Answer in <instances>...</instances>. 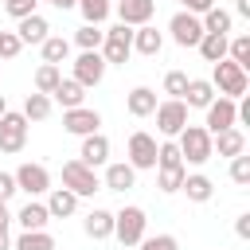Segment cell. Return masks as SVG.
Here are the masks:
<instances>
[{"label": "cell", "mask_w": 250, "mask_h": 250, "mask_svg": "<svg viewBox=\"0 0 250 250\" xmlns=\"http://www.w3.org/2000/svg\"><path fill=\"white\" fill-rule=\"evenodd\" d=\"M207 82H211V86L219 90V98H230V102L246 98V86H250L246 70H242L238 62H230V59L215 62V70H211V78H207Z\"/></svg>", "instance_id": "cell-1"}, {"label": "cell", "mask_w": 250, "mask_h": 250, "mask_svg": "<svg viewBox=\"0 0 250 250\" xmlns=\"http://www.w3.org/2000/svg\"><path fill=\"white\" fill-rule=\"evenodd\" d=\"M176 145H180V156H184V164H207L215 152H211V133L203 129V125H184L180 129V137H176Z\"/></svg>", "instance_id": "cell-2"}, {"label": "cell", "mask_w": 250, "mask_h": 250, "mask_svg": "<svg viewBox=\"0 0 250 250\" xmlns=\"http://www.w3.org/2000/svg\"><path fill=\"white\" fill-rule=\"evenodd\" d=\"M145 227H148V219H145L141 207H121V211H113V238H117L121 246H137V242L145 238Z\"/></svg>", "instance_id": "cell-3"}, {"label": "cell", "mask_w": 250, "mask_h": 250, "mask_svg": "<svg viewBox=\"0 0 250 250\" xmlns=\"http://www.w3.org/2000/svg\"><path fill=\"white\" fill-rule=\"evenodd\" d=\"M98 55L105 59V66H109V62H113V66H125L129 55H133V27H125V23L109 27L105 39H102V51H98Z\"/></svg>", "instance_id": "cell-4"}, {"label": "cell", "mask_w": 250, "mask_h": 250, "mask_svg": "<svg viewBox=\"0 0 250 250\" xmlns=\"http://www.w3.org/2000/svg\"><path fill=\"white\" fill-rule=\"evenodd\" d=\"M62 188H66V191H74V195L82 199V195L102 191V180H98V172H94V168H86L82 160H66V164H62Z\"/></svg>", "instance_id": "cell-5"}, {"label": "cell", "mask_w": 250, "mask_h": 250, "mask_svg": "<svg viewBox=\"0 0 250 250\" xmlns=\"http://www.w3.org/2000/svg\"><path fill=\"white\" fill-rule=\"evenodd\" d=\"M156 129H160V137H168V141H176L180 137V129L188 125V105L180 102V98H168V102H156Z\"/></svg>", "instance_id": "cell-6"}, {"label": "cell", "mask_w": 250, "mask_h": 250, "mask_svg": "<svg viewBox=\"0 0 250 250\" xmlns=\"http://www.w3.org/2000/svg\"><path fill=\"white\" fill-rule=\"evenodd\" d=\"M27 117L23 113H4L0 117V152H8V156H16V152H23V145H27Z\"/></svg>", "instance_id": "cell-7"}, {"label": "cell", "mask_w": 250, "mask_h": 250, "mask_svg": "<svg viewBox=\"0 0 250 250\" xmlns=\"http://www.w3.org/2000/svg\"><path fill=\"white\" fill-rule=\"evenodd\" d=\"M133 172H145V168H156V137L137 129L129 137V160H125Z\"/></svg>", "instance_id": "cell-8"}, {"label": "cell", "mask_w": 250, "mask_h": 250, "mask_svg": "<svg viewBox=\"0 0 250 250\" xmlns=\"http://www.w3.org/2000/svg\"><path fill=\"white\" fill-rule=\"evenodd\" d=\"M12 176H16V191H27L31 199L51 191V172H47L43 164H31V160H27V164H20Z\"/></svg>", "instance_id": "cell-9"}, {"label": "cell", "mask_w": 250, "mask_h": 250, "mask_svg": "<svg viewBox=\"0 0 250 250\" xmlns=\"http://www.w3.org/2000/svg\"><path fill=\"white\" fill-rule=\"evenodd\" d=\"M168 31H172V43H180V47H199V39H203V23L191 12H176L168 20Z\"/></svg>", "instance_id": "cell-10"}, {"label": "cell", "mask_w": 250, "mask_h": 250, "mask_svg": "<svg viewBox=\"0 0 250 250\" xmlns=\"http://www.w3.org/2000/svg\"><path fill=\"white\" fill-rule=\"evenodd\" d=\"M234 125H238V102H230V98H215V102L207 105V121H203V129L215 137V133L234 129Z\"/></svg>", "instance_id": "cell-11"}, {"label": "cell", "mask_w": 250, "mask_h": 250, "mask_svg": "<svg viewBox=\"0 0 250 250\" xmlns=\"http://www.w3.org/2000/svg\"><path fill=\"white\" fill-rule=\"evenodd\" d=\"M105 78V59L98 55V51H82L78 59H74V82L82 86V90H90V86H98Z\"/></svg>", "instance_id": "cell-12"}, {"label": "cell", "mask_w": 250, "mask_h": 250, "mask_svg": "<svg viewBox=\"0 0 250 250\" xmlns=\"http://www.w3.org/2000/svg\"><path fill=\"white\" fill-rule=\"evenodd\" d=\"M62 129L74 133V137H90L102 129V113L90 109V105H78V109H62Z\"/></svg>", "instance_id": "cell-13"}, {"label": "cell", "mask_w": 250, "mask_h": 250, "mask_svg": "<svg viewBox=\"0 0 250 250\" xmlns=\"http://www.w3.org/2000/svg\"><path fill=\"white\" fill-rule=\"evenodd\" d=\"M156 16V0H117V20L125 27H145Z\"/></svg>", "instance_id": "cell-14"}, {"label": "cell", "mask_w": 250, "mask_h": 250, "mask_svg": "<svg viewBox=\"0 0 250 250\" xmlns=\"http://www.w3.org/2000/svg\"><path fill=\"white\" fill-rule=\"evenodd\" d=\"M78 160L86 164V168H102V164H109V137L105 133H90V137H82V148H78Z\"/></svg>", "instance_id": "cell-15"}, {"label": "cell", "mask_w": 250, "mask_h": 250, "mask_svg": "<svg viewBox=\"0 0 250 250\" xmlns=\"http://www.w3.org/2000/svg\"><path fill=\"white\" fill-rule=\"evenodd\" d=\"M211 152H219V156H242L246 152V137H242V129L234 125V129H223V133H215L211 137Z\"/></svg>", "instance_id": "cell-16"}, {"label": "cell", "mask_w": 250, "mask_h": 250, "mask_svg": "<svg viewBox=\"0 0 250 250\" xmlns=\"http://www.w3.org/2000/svg\"><path fill=\"white\" fill-rule=\"evenodd\" d=\"M82 230H86V238H94V242H102V238H113V211H105V207H94V211L82 219Z\"/></svg>", "instance_id": "cell-17"}, {"label": "cell", "mask_w": 250, "mask_h": 250, "mask_svg": "<svg viewBox=\"0 0 250 250\" xmlns=\"http://www.w3.org/2000/svg\"><path fill=\"white\" fill-rule=\"evenodd\" d=\"M160 47H164V31H156L152 23H145V27H133V51L137 55H160Z\"/></svg>", "instance_id": "cell-18"}, {"label": "cell", "mask_w": 250, "mask_h": 250, "mask_svg": "<svg viewBox=\"0 0 250 250\" xmlns=\"http://www.w3.org/2000/svg\"><path fill=\"white\" fill-rule=\"evenodd\" d=\"M215 102V86L207 78H188V90H184V105L188 109H207Z\"/></svg>", "instance_id": "cell-19"}, {"label": "cell", "mask_w": 250, "mask_h": 250, "mask_svg": "<svg viewBox=\"0 0 250 250\" xmlns=\"http://www.w3.org/2000/svg\"><path fill=\"white\" fill-rule=\"evenodd\" d=\"M125 109H129L133 117H152V109H156V90L133 86V90L125 94Z\"/></svg>", "instance_id": "cell-20"}, {"label": "cell", "mask_w": 250, "mask_h": 250, "mask_svg": "<svg viewBox=\"0 0 250 250\" xmlns=\"http://www.w3.org/2000/svg\"><path fill=\"white\" fill-rule=\"evenodd\" d=\"M74 211H78V195L74 191H66V188H51L47 191V215L51 219H66Z\"/></svg>", "instance_id": "cell-21"}, {"label": "cell", "mask_w": 250, "mask_h": 250, "mask_svg": "<svg viewBox=\"0 0 250 250\" xmlns=\"http://www.w3.org/2000/svg\"><path fill=\"white\" fill-rule=\"evenodd\" d=\"M16 223H20L23 230H47V223H51V215H47V203H39V199H27V203L20 207V215H16Z\"/></svg>", "instance_id": "cell-22"}, {"label": "cell", "mask_w": 250, "mask_h": 250, "mask_svg": "<svg viewBox=\"0 0 250 250\" xmlns=\"http://www.w3.org/2000/svg\"><path fill=\"white\" fill-rule=\"evenodd\" d=\"M180 191H184L191 203H207V199L215 195V184H211L203 172H188V176H184V184H180Z\"/></svg>", "instance_id": "cell-23"}, {"label": "cell", "mask_w": 250, "mask_h": 250, "mask_svg": "<svg viewBox=\"0 0 250 250\" xmlns=\"http://www.w3.org/2000/svg\"><path fill=\"white\" fill-rule=\"evenodd\" d=\"M133 184H137V172H133L125 160H117V164H105V188H109V191H121V195H125Z\"/></svg>", "instance_id": "cell-24"}, {"label": "cell", "mask_w": 250, "mask_h": 250, "mask_svg": "<svg viewBox=\"0 0 250 250\" xmlns=\"http://www.w3.org/2000/svg\"><path fill=\"white\" fill-rule=\"evenodd\" d=\"M47 31H51V23L35 12V16H23L20 20V27H16V35H20V43H43L47 39Z\"/></svg>", "instance_id": "cell-25"}, {"label": "cell", "mask_w": 250, "mask_h": 250, "mask_svg": "<svg viewBox=\"0 0 250 250\" xmlns=\"http://www.w3.org/2000/svg\"><path fill=\"white\" fill-rule=\"evenodd\" d=\"M51 102H59L62 109H78L82 102H86V90L74 82V78H62L59 86H55V94H51Z\"/></svg>", "instance_id": "cell-26"}, {"label": "cell", "mask_w": 250, "mask_h": 250, "mask_svg": "<svg viewBox=\"0 0 250 250\" xmlns=\"http://www.w3.org/2000/svg\"><path fill=\"white\" fill-rule=\"evenodd\" d=\"M199 23H203V31H211V35H230V23H234V16L227 12V8H207L203 16H199Z\"/></svg>", "instance_id": "cell-27"}, {"label": "cell", "mask_w": 250, "mask_h": 250, "mask_svg": "<svg viewBox=\"0 0 250 250\" xmlns=\"http://www.w3.org/2000/svg\"><path fill=\"white\" fill-rule=\"evenodd\" d=\"M227 39L230 35H211V31H203V39H199V55L215 66V62H223L227 59Z\"/></svg>", "instance_id": "cell-28"}, {"label": "cell", "mask_w": 250, "mask_h": 250, "mask_svg": "<svg viewBox=\"0 0 250 250\" xmlns=\"http://www.w3.org/2000/svg\"><path fill=\"white\" fill-rule=\"evenodd\" d=\"M39 47H43V62H51V66L66 62V55H70V39H62V35H47Z\"/></svg>", "instance_id": "cell-29"}, {"label": "cell", "mask_w": 250, "mask_h": 250, "mask_svg": "<svg viewBox=\"0 0 250 250\" xmlns=\"http://www.w3.org/2000/svg\"><path fill=\"white\" fill-rule=\"evenodd\" d=\"M51 105H55V102H51L47 94H27L20 113H23L27 121H47V117H51Z\"/></svg>", "instance_id": "cell-30"}, {"label": "cell", "mask_w": 250, "mask_h": 250, "mask_svg": "<svg viewBox=\"0 0 250 250\" xmlns=\"http://www.w3.org/2000/svg\"><path fill=\"white\" fill-rule=\"evenodd\" d=\"M12 250H55V238H51L47 230H23V234L12 242Z\"/></svg>", "instance_id": "cell-31"}, {"label": "cell", "mask_w": 250, "mask_h": 250, "mask_svg": "<svg viewBox=\"0 0 250 250\" xmlns=\"http://www.w3.org/2000/svg\"><path fill=\"white\" fill-rule=\"evenodd\" d=\"M74 8H78V12H82V20H86V23H94V27H102V23H105V16H109V8H113V4H109V0H78V4H74Z\"/></svg>", "instance_id": "cell-32"}, {"label": "cell", "mask_w": 250, "mask_h": 250, "mask_svg": "<svg viewBox=\"0 0 250 250\" xmlns=\"http://www.w3.org/2000/svg\"><path fill=\"white\" fill-rule=\"evenodd\" d=\"M59 82H62V70H59V66H51V62H43V66L35 70V94H47V98H51Z\"/></svg>", "instance_id": "cell-33"}, {"label": "cell", "mask_w": 250, "mask_h": 250, "mask_svg": "<svg viewBox=\"0 0 250 250\" xmlns=\"http://www.w3.org/2000/svg\"><path fill=\"white\" fill-rule=\"evenodd\" d=\"M184 176H188V164H180V168H156V188L164 195H172V191H180Z\"/></svg>", "instance_id": "cell-34"}, {"label": "cell", "mask_w": 250, "mask_h": 250, "mask_svg": "<svg viewBox=\"0 0 250 250\" xmlns=\"http://www.w3.org/2000/svg\"><path fill=\"white\" fill-rule=\"evenodd\" d=\"M102 39H105V31L94 27V23H82V27L74 31V43H78L82 51H102Z\"/></svg>", "instance_id": "cell-35"}, {"label": "cell", "mask_w": 250, "mask_h": 250, "mask_svg": "<svg viewBox=\"0 0 250 250\" xmlns=\"http://www.w3.org/2000/svg\"><path fill=\"white\" fill-rule=\"evenodd\" d=\"M227 59L238 62V66L246 70V66H250V35H234V39H227Z\"/></svg>", "instance_id": "cell-36"}, {"label": "cell", "mask_w": 250, "mask_h": 250, "mask_svg": "<svg viewBox=\"0 0 250 250\" xmlns=\"http://www.w3.org/2000/svg\"><path fill=\"white\" fill-rule=\"evenodd\" d=\"M184 156H180V145L176 141H160L156 145V168H180Z\"/></svg>", "instance_id": "cell-37"}, {"label": "cell", "mask_w": 250, "mask_h": 250, "mask_svg": "<svg viewBox=\"0 0 250 250\" xmlns=\"http://www.w3.org/2000/svg\"><path fill=\"white\" fill-rule=\"evenodd\" d=\"M184 90H188V74H184V70H168V74H164V94L184 102Z\"/></svg>", "instance_id": "cell-38"}, {"label": "cell", "mask_w": 250, "mask_h": 250, "mask_svg": "<svg viewBox=\"0 0 250 250\" xmlns=\"http://www.w3.org/2000/svg\"><path fill=\"white\" fill-rule=\"evenodd\" d=\"M230 180H234L238 188H250V156H246V152L230 160Z\"/></svg>", "instance_id": "cell-39"}, {"label": "cell", "mask_w": 250, "mask_h": 250, "mask_svg": "<svg viewBox=\"0 0 250 250\" xmlns=\"http://www.w3.org/2000/svg\"><path fill=\"white\" fill-rule=\"evenodd\" d=\"M137 246L141 250H180V238L176 234H152V238H141Z\"/></svg>", "instance_id": "cell-40"}, {"label": "cell", "mask_w": 250, "mask_h": 250, "mask_svg": "<svg viewBox=\"0 0 250 250\" xmlns=\"http://www.w3.org/2000/svg\"><path fill=\"white\" fill-rule=\"evenodd\" d=\"M20 51H23L20 35H16V31H0V59H16Z\"/></svg>", "instance_id": "cell-41"}, {"label": "cell", "mask_w": 250, "mask_h": 250, "mask_svg": "<svg viewBox=\"0 0 250 250\" xmlns=\"http://www.w3.org/2000/svg\"><path fill=\"white\" fill-rule=\"evenodd\" d=\"M35 4L39 0H4V12L12 20H23V16H35Z\"/></svg>", "instance_id": "cell-42"}, {"label": "cell", "mask_w": 250, "mask_h": 250, "mask_svg": "<svg viewBox=\"0 0 250 250\" xmlns=\"http://www.w3.org/2000/svg\"><path fill=\"white\" fill-rule=\"evenodd\" d=\"M207 8H215V0H180V12H191V16H203Z\"/></svg>", "instance_id": "cell-43"}, {"label": "cell", "mask_w": 250, "mask_h": 250, "mask_svg": "<svg viewBox=\"0 0 250 250\" xmlns=\"http://www.w3.org/2000/svg\"><path fill=\"white\" fill-rule=\"evenodd\" d=\"M12 195H16V176H12V172H0V199L8 203Z\"/></svg>", "instance_id": "cell-44"}, {"label": "cell", "mask_w": 250, "mask_h": 250, "mask_svg": "<svg viewBox=\"0 0 250 250\" xmlns=\"http://www.w3.org/2000/svg\"><path fill=\"white\" fill-rule=\"evenodd\" d=\"M234 234L238 238H250V215H238L234 219Z\"/></svg>", "instance_id": "cell-45"}, {"label": "cell", "mask_w": 250, "mask_h": 250, "mask_svg": "<svg viewBox=\"0 0 250 250\" xmlns=\"http://www.w3.org/2000/svg\"><path fill=\"white\" fill-rule=\"evenodd\" d=\"M47 4H51V8H59V12H70L78 0H47Z\"/></svg>", "instance_id": "cell-46"}, {"label": "cell", "mask_w": 250, "mask_h": 250, "mask_svg": "<svg viewBox=\"0 0 250 250\" xmlns=\"http://www.w3.org/2000/svg\"><path fill=\"white\" fill-rule=\"evenodd\" d=\"M8 223H12V211H8V203L0 199V227H8Z\"/></svg>", "instance_id": "cell-47"}, {"label": "cell", "mask_w": 250, "mask_h": 250, "mask_svg": "<svg viewBox=\"0 0 250 250\" xmlns=\"http://www.w3.org/2000/svg\"><path fill=\"white\" fill-rule=\"evenodd\" d=\"M234 12L238 16H250V0H234Z\"/></svg>", "instance_id": "cell-48"}, {"label": "cell", "mask_w": 250, "mask_h": 250, "mask_svg": "<svg viewBox=\"0 0 250 250\" xmlns=\"http://www.w3.org/2000/svg\"><path fill=\"white\" fill-rule=\"evenodd\" d=\"M0 250H12V238H8V227H0Z\"/></svg>", "instance_id": "cell-49"}, {"label": "cell", "mask_w": 250, "mask_h": 250, "mask_svg": "<svg viewBox=\"0 0 250 250\" xmlns=\"http://www.w3.org/2000/svg\"><path fill=\"white\" fill-rule=\"evenodd\" d=\"M4 113H8V102H4V94H0V117H4Z\"/></svg>", "instance_id": "cell-50"}]
</instances>
